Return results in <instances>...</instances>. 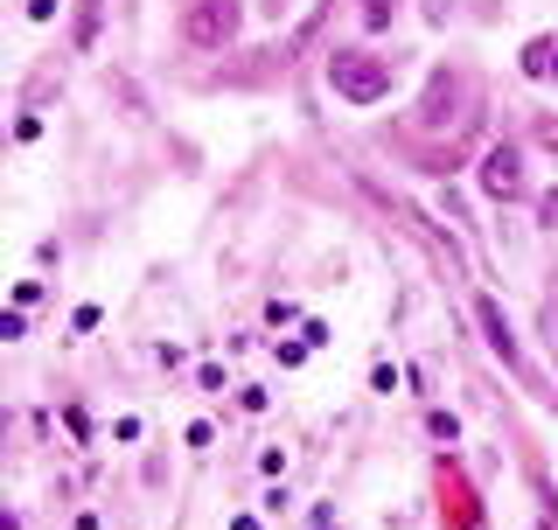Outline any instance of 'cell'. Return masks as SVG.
Returning <instances> with one entry per match:
<instances>
[{
    "label": "cell",
    "mask_w": 558,
    "mask_h": 530,
    "mask_svg": "<svg viewBox=\"0 0 558 530\" xmlns=\"http://www.w3.org/2000/svg\"><path fill=\"white\" fill-rule=\"evenodd\" d=\"M523 70H531V77H551V70H558V43H531V49H523Z\"/></svg>",
    "instance_id": "cell-5"
},
{
    "label": "cell",
    "mask_w": 558,
    "mask_h": 530,
    "mask_svg": "<svg viewBox=\"0 0 558 530\" xmlns=\"http://www.w3.org/2000/svg\"><path fill=\"white\" fill-rule=\"evenodd\" d=\"M391 8H398V0H363V22L384 28V22H391Z\"/></svg>",
    "instance_id": "cell-6"
},
{
    "label": "cell",
    "mask_w": 558,
    "mask_h": 530,
    "mask_svg": "<svg viewBox=\"0 0 558 530\" xmlns=\"http://www.w3.org/2000/svg\"><path fill=\"white\" fill-rule=\"evenodd\" d=\"M537 140H545V147H551V154H558V127H537Z\"/></svg>",
    "instance_id": "cell-7"
},
{
    "label": "cell",
    "mask_w": 558,
    "mask_h": 530,
    "mask_svg": "<svg viewBox=\"0 0 558 530\" xmlns=\"http://www.w3.org/2000/svg\"><path fill=\"white\" fill-rule=\"evenodd\" d=\"M328 84H336L342 98L371 105V98L391 92V70H384L377 57H363V49H342V57H328Z\"/></svg>",
    "instance_id": "cell-1"
},
{
    "label": "cell",
    "mask_w": 558,
    "mask_h": 530,
    "mask_svg": "<svg viewBox=\"0 0 558 530\" xmlns=\"http://www.w3.org/2000/svg\"><path fill=\"white\" fill-rule=\"evenodd\" d=\"M482 328H488V349H496V357L510 363V370H523V357H517V342H510V328H502V314L488 308V300H482Z\"/></svg>",
    "instance_id": "cell-4"
},
{
    "label": "cell",
    "mask_w": 558,
    "mask_h": 530,
    "mask_svg": "<svg viewBox=\"0 0 558 530\" xmlns=\"http://www.w3.org/2000/svg\"><path fill=\"white\" fill-rule=\"evenodd\" d=\"M482 189L488 196H517L523 189V154L517 147H488L482 154Z\"/></svg>",
    "instance_id": "cell-3"
},
{
    "label": "cell",
    "mask_w": 558,
    "mask_h": 530,
    "mask_svg": "<svg viewBox=\"0 0 558 530\" xmlns=\"http://www.w3.org/2000/svg\"><path fill=\"white\" fill-rule=\"evenodd\" d=\"M182 28H189V43H196V49H223V43H238V0H196Z\"/></svg>",
    "instance_id": "cell-2"
},
{
    "label": "cell",
    "mask_w": 558,
    "mask_h": 530,
    "mask_svg": "<svg viewBox=\"0 0 558 530\" xmlns=\"http://www.w3.org/2000/svg\"><path fill=\"white\" fill-rule=\"evenodd\" d=\"M266 8H272V14H287V8H293V0H266Z\"/></svg>",
    "instance_id": "cell-8"
}]
</instances>
